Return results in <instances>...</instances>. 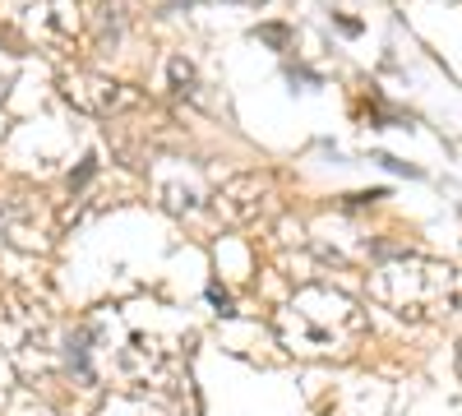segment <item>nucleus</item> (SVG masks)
<instances>
[{
	"mask_svg": "<svg viewBox=\"0 0 462 416\" xmlns=\"http://www.w3.org/2000/svg\"><path fill=\"white\" fill-rule=\"evenodd\" d=\"M278 337L291 356H310V361H346L365 337L370 319L346 291L310 282L300 287L287 306L278 310Z\"/></svg>",
	"mask_w": 462,
	"mask_h": 416,
	"instance_id": "obj_1",
	"label": "nucleus"
},
{
	"mask_svg": "<svg viewBox=\"0 0 462 416\" xmlns=\"http://www.w3.org/2000/svg\"><path fill=\"white\" fill-rule=\"evenodd\" d=\"M370 300L407 324H439L462 310V269L430 254H393L370 273Z\"/></svg>",
	"mask_w": 462,
	"mask_h": 416,
	"instance_id": "obj_2",
	"label": "nucleus"
},
{
	"mask_svg": "<svg viewBox=\"0 0 462 416\" xmlns=\"http://www.w3.org/2000/svg\"><path fill=\"white\" fill-rule=\"evenodd\" d=\"M93 356L106 361L111 374H121L125 384H152L162 389L171 374L180 370V356H176V343L162 337L158 328L139 324V315L130 310H102L93 324Z\"/></svg>",
	"mask_w": 462,
	"mask_h": 416,
	"instance_id": "obj_3",
	"label": "nucleus"
},
{
	"mask_svg": "<svg viewBox=\"0 0 462 416\" xmlns=\"http://www.w3.org/2000/svg\"><path fill=\"white\" fill-rule=\"evenodd\" d=\"M0 347L23 380H47L65 356L60 324L47 310V300L28 291H0Z\"/></svg>",
	"mask_w": 462,
	"mask_h": 416,
	"instance_id": "obj_4",
	"label": "nucleus"
},
{
	"mask_svg": "<svg viewBox=\"0 0 462 416\" xmlns=\"http://www.w3.org/2000/svg\"><path fill=\"white\" fill-rule=\"evenodd\" d=\"M60 232V222L47 204V195H32V190H10V195H0V236H5L14 250H51Z\"/></svg>",
	"mask_w": 462,
	"mask_h": 416,
	"instance_id": "obj_5",
	"label": "nucleus"
},
{
	"mask_svg": "<svg viewBox=\"0 0 462 416\" xmlns=\"http://www.w3.org/2000/svg\"><path fill=\"white\" fill-rule=\"evenodd\" d=\"M60 93H65V102L88 111V116H116V111H125V106L139 102L125 84L106 79V74H88V69H65L60 74Z\"/></svg>",
	"mask_w": 462,
	"mask_h": 416,
	"instance_id": "obj_6",
	"label": "nucleus"
},
{
	"mask_svg": "<svg viewBox=\"0 0 462 416\" xmlns=\"http://www.w3.org/2000/svg\"><path fill=\"white\" fill-rule=\"evenodd\" d=\"M28 28L47 42H74V32L84 28V0H28L23 5Z\"/></svg>",
	"mask_w": 462,
	"mask_h": 416,
	"instance_id": "obj_7",
	"label": "nucleus"
},
{
	"mask_svg": "<svg viewBox=\"0 0 462 416\" xmlns=\"http://www.w3.org/2000/svg\"><path fill=\"white\" fill-rule=\"evenodd\" d=\"M263 195H268V180H259V176H231L226 185L213 190L208 204H213V213L222 222H250V217L263 213Z\"/></svg>",
	"mask_w": 462,
	"mask_h": 416,
	"instance_id": "obj_8",
	"label": "nucleus"
},
{
	"mask_svg": "<svg viewBox=\"0 0 462 416\" xmlns=\"http://www.w3.org/2000/svg\"><path fill=\"white\" fill-rule=\"evenodd\" d=\"M134 23V0H102L97 5V19H93V32H97V42H116L125 28Z\"/></svg>",
	"mask_w": 462,
	"mask_h": 416,
	"instance_id": "obj_9",
	"label": "nucleus"
},
{
	"mask_svg": "<svg viewBox=\"0 0 462 416\" xmlns=\"http://www.w3.org/2000/svg\"><path fill=\"white\" fill-rule=\"evenodd\" d=\"M208 296H213V306H217V315H231V296H226V291H222L217 282L208 287Z\"/></svg>",
	"mask_w": 462,
	"mask_h": 416,
	"instance_id": "obj_10",
	"label": "nucleus"
},
{
	"mask_svg": "<svg viewBox=\"0 0 462 416\" xmlns=\"http://www.w3.org/2000/svg\"><path fill=\"white\" fill-rule=\"evenodd\" d=\"M254 37H263V42H273V47H287V28H259Z\"/></svg>",
	"mask_w": 462,
	"mask_h": 416,
	"instance_id": "obj_11",
	"label": "nucleus"
},
{
	"mask_svg": "<svg viewBox=\"0 0 462 416\" xmlns=\"http://www.w3.org/2000/svg\"><path fill=\"white\" fill-rule=\"evenodd\" d=\"M185 5H199V0H185ZM231 5H259V0H231Z\"/></svg>",
	"mask_w": 462,
	"mask_h": 416,
	"instance_id": "obj_12",
	"label": "nucleus"
},
{
	"mask_svg": "<svg viewBox=\"0 0 462 416\" xmlns=\"http://www.w3.org/2000/svg\"><path fill=\"white\" fill-rule=\"evenodd\" d=\"M457 370H462V356H457Z\"/></svg>",
	"mask_w": 462,
	"mask_h": 416,
	"instance_id": "obj_13",
	"label": "nucleus"
}]
</instances>
